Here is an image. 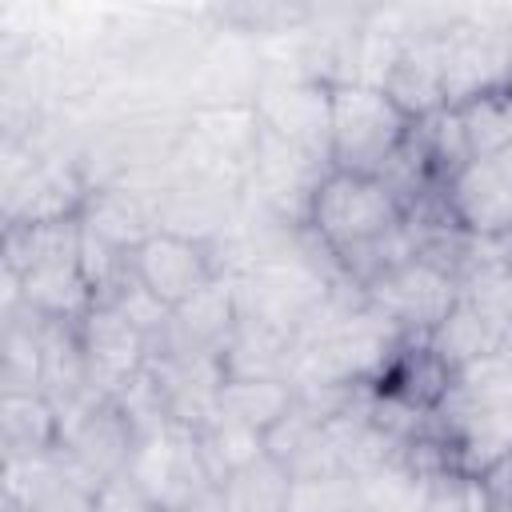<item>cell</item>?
I'll return each instance as SVG.
<instances>
[{
  "mask_svg": "<svg viewBox=\"0 0 512 512\" xmlns=\"http://www.w3.org/2000/svg\"><path fill=\"white\" fill-rule=\"evenodd\" d=\"M304 224L308 236L340 264V272H348L404 224V200L380 176L328 168L312 188Z\"/></svg>",
  "mask_w": 512,
  "mask_h": 512,
  "instance_id": "cell-1",
  "label": "cell"
},
{
  "mask_svg": "<svg viewBox=\"0 0 512 512\" xmlns=\"http://www.w3.org/2000/svg\"><path fill=\"white\" fill-rule=\"evenodd\" d=\"M428 484H432V476H424L420 468H412L400 452L360 476L364 504L376 508V512H424Z\"/></svg>",
  "mask_w": 512,
  "mask_h": 512,
  "instance_id": "cell-19",
  "label": "cell"
},
{
  "mask_svg": "<svg viewBox=\"0 0 512 512\" xmlns=\"http://www.w3.org/2000/svg\"><path fill=\"white\" fill-rule=\"evenodd\" d=\"M484 488H488L492 500H512V452L484 476Z\"/></svg>",
  "mask_w": 512,
  "mask_h": 512,
  "instance_id": "cell-23",
  "label": "cell"
},
{
  "mask_svg": "<svg viewBox=\"0 0 512 512\" xmlns=\"http://www.w3.org/2000/svg\"><path fill=\"white\" fill-rule=\"evenodd\" d=\"M8 284H16V300L44 316V320H84L88 308L96 304L84 272H80V252L72 256H52V260H40L32 268H24L20 276L16 272H4Z\"/></svg>",
  "mask_w": 512,
  "mask_h": 512,
  "instance_id": "cell-11",
  "label": "cell"
},
{
  "mask_svg": "<svg viewBox=\"0 0 512 512\" xmlns=\"http://www.w3.org/2000/svg\"><path fill=\"white\" fill-rule=\"evenodd\" d=\"M196 440H200V456H204V468L212 476V488H220L224 476L256 464L260 456H268L264 432H256L248 424H236L228 416H212L208 424H200Z\"/></svg>",
  "mask_w": 512,
  "mask_h": 512,
  "instance_id": "cell-17",
  "label": "cell"
},
{
  "mask_svg": "<svg viewBox=\"0 0 512 512\" xmlns=\"http://www.w3.org/2000/svg\"><path fill=\"white\" fill-rule=\"evenodd\" d=\"M444 204L452 224L472 240L512 236V180L496 160H472L444 180Z\"/></svg>",
  "mask_w": 512,
  "mask_h": 512,
  "instance_id": "cell-9",
  "label": "cell"
},
{
  "mask_svg": "<svg viewBox=\"0 0 512 512\" xmlns=\"http://www.w3.org/2000/svg\"><path fill=\"white\" fill-rule=\"evenodd\" d=\"M452 20V16H448ZM444 20V24H448ZM440 24V28H444ZM440 28H428L420 36H408L404 48L396 52L388 76H384V92L388 100L412 120H428L436 112H444V68H440Z\"/></svg>",
  "mask_w": 512,
  "mask_h": 512,
  "instance_id": "cell-10",
  "label": "cell"
},
{
  "mask_svg": "<svg viewBox=\"0 0 512 512\" xmlns=\"http://www.w3.org/2000/svg\"><path fill=\"white\" fill-rule=\"evenodd\" d=\"M76 328H80V344H84L92 384L104 396L120 392L132 376H140L148 368L152 344L116 304H92L88 316Z\"/></svg>",
  "mask_w": 512,
  "mask_h": 512,
  "instance_id": "cell-7",
  "label": "cell"
},
{
  "mask_svg": "<svg viewBox=\"0 0 512 512\" xmlns=\"http://www.w3.org/2000/svg\"><path fill=\"white\" fill-rule=\"evenodd\" d=\"M424 340H428V348L440 356V364H444L448 372H460V368L476 364L480 356L504 348V336H500L464 296L452 304V312H448Z\"/></svg>",
  "mask_w": 512,
  "mask_h": 512,
  "instance_id": "cell-15",
  "label": "cell"
},
{
  "mask_svg": "<svg viewBox=\"0 0 512 512\" xmlns=\"http://www.w3.org/2000/svg\"><path fill=\"white\" fill-rule=\"evenodd\" d=\"M440 68H444V104L460 108L492 88L512 84L508 32L484 16H452L440 28Z\"/></svg>",
  "mask_w": 512,
  "mask_h": 512,
  "instance_id": "cell-5",
  "label": "cell"
},
{
  "mask_svg": "<svg viewBox=\"0 0 512 512\" xmlns=\"http://www.w3.org/2000/svg\"><path fill=\"white\" fill-rule=\"evenodd\" d=\"M412 120L376 84H332L328 112V164L340 172L380 176L396 148L412 136Z\"/></svg>",
  "mask_w": 512,
  "mask_h": 512,
  "instance_id": "cell-2",
  "label": "cell"
},
{
  "mask_svg": "<svg viewBox=\"0 0 512 512\" xmlns=\"http://www.w3.org/2000/svg\"><path fill=\"white\" fill-rule=\"evenodd\" d=\"M364 300L404 336H428L460 300V280L428 260V256H412L400 260L392 268H384L380 276H372L364 284Z\"/></svg>",
  "mask_w": 512,
  "mask_h": 512,
  "instance_id": "cell-3",
  "label": "cell"
},
{
  "mask_svg": "<svg viewBox=\"0 0 512 512\" xmlns=\"http://www.w3.org/2000/svg\"><path fill=\"white\" fill-rule=\"evenodd\" d=\"M452 112L460 116L472 160H496L512 144V84L492 88V92H484V96H476Z\"/></svg>",
  "mask_w": 512,
  "mask_h": 512,
  "instance_id": "cell-18",
  "label": "cell"
},
{
  "mask_svg": "<svg viewBox=\"0 0 512 512\" xmlns=\"http://www.w3.org/2000/svg\"><path fill=\"white\" fill-rule=\"evenodd\" d=\"M492 512H512V500H492Z\"/></svg>",
  "mask_w": 512,
  "mask_h": 512,
  "instance_id": "cell-26",
  "label": "cell"
},
{
  "mask_svg": "<svg viewBox=\"0 0 512 512\" xmlns=\"http://www.w3.org/2000/svg\"><path fill=\"white\" fill-rule=\"evenodd\" d=\"M424 512H492V496H488L484 480L452 468V472L432 476Z\"/></svg>",
  "mask_w": 512,
  "mask_h": 512,
  "instance_id": "cell-21",
  "label": "cell"
},
{
  "mask_svg": "<svg viewBox=\"0 0 512 512\" xmlns=\"http://www.w3.org/2000/svg\"><path fill=\"white\" fill-rule=\"evenodd\" d=\"M220 368H224V380H268V376L288 380L292 336L264 324V320L240 316L232 336L220 348Z\"/></svg>",
  "mask_w": 512,
  "mask_h": 512,
  "instance_id": "cell-12",
  "label": "cell"
},
{
  "mask_svg": "<svg viewBox=\"0 0 512 512\" xmlns=\"http://www.w3.org/2000/svg\"><path fill=\"white\" fill-rule=\"evenodd\" d=\"M364 492L360 476L352 472H324V476H300L288 492V512H360Z\"/></svg>",
  "mask_w": 512,
  "mask_h": 512,
  "instance_id": "cell-20",
  "label": "cell"
},
{
  "mask_svg": "<svg viewBox=\"0 0 512 512\" xmlns=\"http://www.w3.org/2000/svg\"><path fill=\"white\" fill-rule=\"evenodd\" d=\"M360 512H376V508H368V504H364V508H360Z\"/></svg>",
  "mask_w": 512,
  "mask_h": 512,
  "instance_id": "cell-28",
  "label": "cell"
},
{
  "mask_svg": "<svg viewBox=\"0 0 512 512\" xmlns=\"http://www.w3.org/2000/svg\"><path fill=\"white\" fill-rule=\"evenodd\" d=\"M124 472H132L140 480V488L164 512H188L208 492H216L212 488V476L204 468V456H200L196 428L176 424V420H168L164 428L140 436Z\"/></svg>",
  "mask_w": 512,
  "mask_h": 512,
  "instance_id": "cell-4",
  "label": "cell"
},
{
  "mask_svg": "<svg viewBox=\"0 0 512 512\" xmlns=\"http://www.w3.org/2000/svg\"><path fill=\"white\" fill-rule=\"evenodd\" d=\"M496 164H500V172H504V176L512 180V144H508V148H504V152L496 156Z\"/></svg>",
  "mask_w": 512,
  "mask_h": 512,
  "instance_id": "cell-25",
  "label": "cell"
},
{
  "mask_svg": "<svg viewBox=\"0 0 512 512\" xmlns=\"http://www.w3.org/2000/svg\"><path fill=\"white\" fill-rule=\"evenodd\" d=\"M188 512H224V508H220V500H216V492H208V496H204L200 504H192Z\"/></svg>",
  "mask_w": 512,
  "mask_h": 512,
  "instance_id": "cell-24",
  "label": "cell"
},
{
  "mask_svg": "<svg viewBox=\"0 0 512 512\" xmlns=\"http://www.w3.org/2000/svg\"><path fill=\"white\" fill-rule=\"evenodd\" d=\"M508 52H512V28H508Z\"/></svg>",
  "mask_w": 512,
  "mask_h": 512,
  "instance_id": "cell-27",
  "label": "cell"
},
{
  "mask_svg": "<svg viewBox=\"0 0 512 512\" xmlns=\"http://www.w3.org/2000/svg\"><path fill=\"white\" fill-rule=\"evenodd\" d=\"M88 512H164V508L140 488V480L132 472H116L96 484Z\"/></svg>",
  "mask_w": 512,
  "mask_h": 512,
  "instance_id": "cell-22",
  "label": "cell"
},
{
  "mask_svg": "<svg viewBox=\"0 0 512 512\" xmlns=\"http://www.w3.org/2000/svg\"><path fill=\"white\" fill-rule=\"evenodd\" d=\"M0 444L4 460L48 456L60 448V412L44 392H4L0 396Z\"/></svg>",
  "mask_w": 512,
  "mask_h": 512,
  "instance_id": "cell-13",
  "label": "cell"
},
{
  "mask_svg": "<svg viewBox=\"0 0 512 512\" xmlns=\"http://www.w3.org/2000/svg\"><path fill=\"white\" fill-rule=\"evenodd\" d=\"M296 404V384L284 376H268V380H224L220 384V400H216V416H228L236 424H248L256 432H272L288 408Z\"/></svg>",
  "mask_w": 512,
  "mask_h": 512,
  "instance_id": "cell-14",
  "label": "cell"
},
{
  "mask_svg": "<svg viewBox=\"0 0 512 512\" xmlns=\"http://www.w3.org/2000/svg\"><path fill=\"white\" fill-rule=\"evenodd\" d=\"M128 264H132V276L172 312L220 276V264L212 260L208 244L200 236L172 232V228H156L148 240H140Z\"/></svg>",
  "mask_w": 512,
  "mask_h": 512,
  "instance_id": "cell-6",
  "label": "cell"
},
{
  "mask_svg": "<svg viewBox=\"0 0 512 512\" xmlns=\"http://www.w3.org/2000/svg\"><path fill=\"white\" fill-rule=\"evenodd\" d=\"M328 112H332V84L328 80H288L264 92L256 116L260 128L308 156H324L328 164ZM332 168V164H328Z\"/></svg>",
  "mask_w": 512,
  "mask_h": 512,
  "instance_id": "cell-8",
  "label": "cell"
},
{
  "mask_svg": "<svg viewBox=\"0 0 512 512\" xmlns=\"http://www.w3.org/2000/svg\"><path fill=\"white\" fill-rule=\"evenodd\" d=\"M288 492H292L288 468L272 456H260L256 464L224 476L216 500L224 512H288Z\"/></svg>",
  "mask_w": 512,
  "mask_h": 512,
  "instance_id": "cell-16",
  "label": "cell"
}]
</instances>
